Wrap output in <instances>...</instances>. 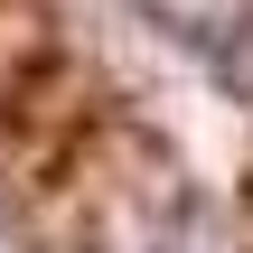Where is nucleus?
Instances as JSON below:
<instances>
[{
  "instance_id": "f257e3e1",
  "label": "nucleus",
  "mask_w": 253,
  "mask_h": 253,
  "mask_svg": "<svg viewBox=\"0 0 253 253\" xmlns=\"http://www.w3.org/2000/svg\"><path fill=\"white\" fill-rule=\"evenodd\" d=\"M169 38H188V47H207V38H225V19H235V0H141Z\"/></svg>"
}]
</instances>
